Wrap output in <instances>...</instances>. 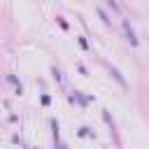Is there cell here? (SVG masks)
I'll use <instances>...</instances> for the list:
<instances>
[{
	"label": "cell",
	"instance_id": "cell-1",
	"mask_svg": "<svg viewBox=\"0 0 149 149\" xmlns=\"http://www.w3.org/2000/svg\"><path fill=\"white\" fill-rule=\"evenodd\" d=\"M107 5H112V9H116V2L114 0H107Z\"/></svg>",
	"mask_w": 149,
	"mask_h": 149
}]
</instances>
